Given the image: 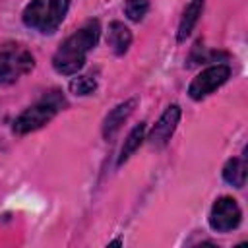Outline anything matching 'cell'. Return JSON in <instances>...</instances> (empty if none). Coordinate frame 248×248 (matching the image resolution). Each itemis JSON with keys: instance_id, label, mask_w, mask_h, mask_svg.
Here are the masks:
<instances>
[{"instance_id": "6da1fadb", "label": "cell", "mask_w": 248, "mask_h": 248, "mask_svg": "<svg viewBox=\"0 0 248 248\" xmlns=\"http://www.w3.org/2000/svg\"><path fill=\"white\" fill-rule=\"evenodd\" d=\"M99 33H101V25H99L97 19L85 21L54 52V56H52L54 70L58 74H64V76L78 74L83 68L89 50L95 48V45L99 41Z\"/></svg>"}, {"instance_id": "7a4b0ae2", "label": "cell", "mask_w": 248, "mask_h": 248, "mask_svg": "<svg viewBox=\"0 0 248 248\" xmlns=\"http://www.w3.org/2000/svg\"><path fill=\"white\" fill-rule=\"evenodd\" d=\"M66 107V99L60 91H48L45 93L35 105L27 107L19 116H16L12 130L16 134H29L35 132L39 128H43L45 124H48L58 110H62Z\"/></svg>"}, {"instance_id": "3957f363", "label": "cell", "mask_w": 248, "mask_h": 248, "mask_svg": "<svg viewBox=\"0 0 248 248\" xmlns=\"http://www.w3.org/2000/svg\"><path fill=\"white\" fill-rule=\"evenodd\" d=\"M70 0H31L23 10V23L43 35L54 33L64 21Z\"/></svg>"}, {"instance_id": "277c9868", "label": "cell", "mask_w": 248, "mask_h": 248, "mask_svg": "<svg viewBox=\"0 0 248 248\" xmlns=\"http://www.w3.org/2000/svg\"><path fill=\"white\" fill-rule=\"evenodd\" d=\"M35 66L33 54L19 45H6L0 48V87L16 83Z\"/></svg>"}, {"instance_id": "5b68a950", "label": "cell", "mask_w": 248, "mask_h": 248, "mask_svg": "<svg viewBox=\"0 0 248 248\" xmlns=\"http://www.w3.org/2000/svg\"><path fill=\"white\" fill-rule=\"evenodd\" d=\"M231 76V68L227 64H215L209 66L205 70H202L190 83L188 87V95L194 101H202L207 95H211L215 89H219Z\"/></svg>"}, {"instance_id": "8992f818", "label": "cell", "mask_w": 248, "mask_h": 248, "mask_svg": "<svg viewBox=\"0 0 248 248\" xmlns=\"http://www.w3.org/2000/svg\"><path fill=\"white\" fill-rule=\"evenodd\" d=\"M240 219H242V211H240L236 200L231 196H221L211 205L209 227L217 232H229V231L236 229Z\"/></svg>"}, {"instance_id": "52a82bcc", "label": "cell", "mask_w": 248, "mask_h": 248, "mask_svg": "<svg viewBox=\"0 0 248 248\" xmlns=\"http://www.w3.org/2000/svg\"><path fill=\"white\" fill-rule=\"evenodd\" d=\"M180 114H182V110L178 105H169L165 108V112L159 116V120L155 122L153 130L147 136V140L153 147H161L170 140V136L174 134V130L180 122Z\"/></svg>"}, {"instance_id": "ba28073f", "label": "cell", "mask_w": 248, "mask_h": 248, "mask_svg": "<svg viewBox=\"0 0 248 248\" xmlns=\"http://www.w3.org/2000/svg\"><path fill=\"white\" fill-rule=\"evenodd\" d=\"M136 105H138L136 99H128V101L116 105L105 116V120H103V136H105V140H112L114 138V134L120 130V126L126 122V118L132 114V110H134Z\"/></svg>"}, {"instance_id": "9c48e42d", "label": "cell", "mask_w": 248, "mask_h": 248, "mask_svg": "<svg viewBox=\"0 0 248 248\" xmlns=\"http://www.w3.org/2000/svg\"><path fill=\"white\" fill-rule=\"evenodd\" d=\"M107 45L114 54H124L132 45V31L122 21H112L107 31Z\"/></svg>"}, {"instance_id": "30bf717a", "label": "cell", "mask_w": 248, "mask_h": 248, "mask_svg": "<svg viewBox=\"0 0 248 248\" xmlns=\"http://www.w3.org/2000/svg\"><path fill=\"white\" fill-rule=\"evenodd\" d=\"M202 10H203V0H192L186 6V10L180 17V23H178V41H186V37L194 31V27L202 16Z\"/></svg>"}, {"instance_id": "8fae6325", "label": "cell", "mask_w": 248, "mask_h": 248, "mask_svg": "<svg viewBox=\"0 0 248 248\" xmlns=\"http://www.w3.org/2000/svg\"><path fill=\"white\" fill-rule=\"evenodd\" d=\"M246 176H248V167L246 161L240 157H232L225 163L223 167V178L225 182H229L234 188H242L246 184Z\"/></svg>"}, {"instance_id": "7c38bea8", "label": "cell", "mask_w": 248, "mask_h": 248, "mask_svg": "<svg viewBox=\"0 0 248 248\" xmlns=\"http://www.w3.org/2000/svg\"><path fill=\"white\" fill-rule=\"evenodd\" d=\"M145 140V122H140L138 126L132 128V132L128 134V138L124 140V145L120 149V157H118V165H122L124 161H128L132 157V153L141 145V141Z\"/></svg>"}, {"instance_id": "4fadbf2b", "label": "cell", "mask_w": 248, "mask_h": 248, "mask_svg": "<svg viewBox=\"0 0 248 248\" xmlns=\"http://www.w3.org/2000/svg\"><path fill=\"white\" fill-rule=\"evenodd\" d=\"M97 89V79L93 76H78L70 81V91L74 95H91Z\"/></svg>"}, {"instance_id": "5bb4252c", "label": "cell", "mask_w": 248, "mask_h": 248, "mask_svg": "<svg viewBox=\"0 0 248 248\" xmlns=\"http://www.w3.org/2000/svg\"><path fill=\"white\" fill-rule=\"evenodd\" d=\"M149 12V0H126L124 2V14L132 21H140Z\"/></svg>"}]
</instances>
